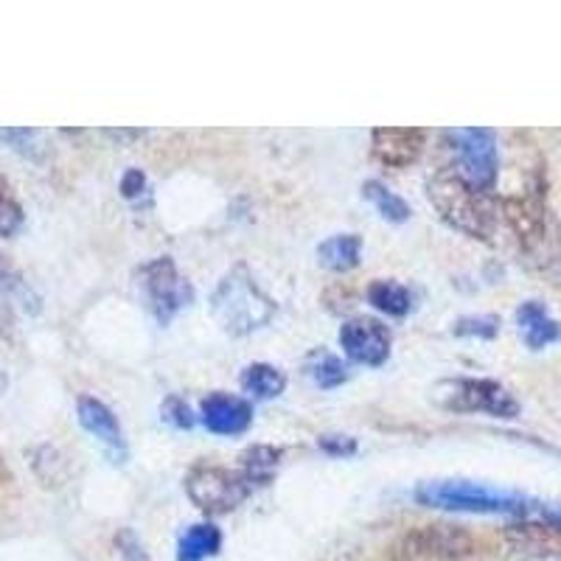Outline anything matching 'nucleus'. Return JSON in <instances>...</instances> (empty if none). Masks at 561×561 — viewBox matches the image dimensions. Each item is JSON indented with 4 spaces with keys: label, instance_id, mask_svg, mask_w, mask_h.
Masks as SVG:
<instances>
[{
    "label": "nucleus",
    "instance_id": "obj_17",
    "mask_svg": "<svg viewBox=\"0 0 561 561\" xmlns=\"http://www.w3.org/2000/svg\"><path fill=\"white\" fill-rule=\"evenodd\" d=\"M503 208H505V219H508V225L517 230V237L523 239L528 248L534 242H542L545 219L539 205L530 203V199H505Z\"/></svg>",
    "mask_w": 561,
    "mask_h": 561
},
{
    "label": "nucleus",
    "instance_id": "obj_2",
    "mask_svg": "<svg viewBox=\"0 0 561 561\" xmlns=\"http://www.w3.org/2000/svg\"><path fill=\"white\" fill-rule=\"evenodd\" d=\"M273 314L275 300L259 287V280L244 264L230 270L210 295V318L217 320L222 332L233 334V337H248V334L259 332L273 320Z\"/></svg>",
    "mask_w": 561,
    "mask_h": 561
},
{
    "label": "nucleus",
    "instance_id": "obj_25",
    "mask_svg": "<svg viewBox=\"0 0 561 561\" xmlns=\"http://www.w3.org/2000/svg\"><path fill=\"white\" fill-rule=\"evenodd\" d=\"M160 413H163V421H169L172 427H178V430H192L194 427L192 410H188V404H185V402H180L178 396L167 399V404L160 408Z\"/></svg>",
    "mask_w": 561,
    "mask_h": 561
},
{
    "label": "nucleus",
    "instance_id": "obj_12",
    "mask_svg": "<svg viewBox=\"0 0 561 561\" xmlns=\"http://www.w3.org/2000/svg\"><path fill=\"white\" fill-rule=\"evenodd\" d=\"M199 415H203V424L208 427V433L214 435H242L253 424V408H250V402H244L239 396L222 393V390L203 399Z\"/></svg>",
    "mask_w": 561,
    "mask_h": 561
},
{
    "label": "nucleus",
    "instance_id": "obj_23",
    "mask_svg": "<svg viewBox=\"0 0 561 561\" xmlns=\"http://www.w3.org/2000/svg\"><path fill=\"white\" fill-rule=\"evenodd\" d=\"M23 222H26L23 205L18 203V197H14L12 185L7 183V178H0V239L18 237Z\"/></svg>",
    "mask_w": 561,
    "mask_h": 561
},
{
    "label": "nucleus",
    "instance_id": "obj_26",
    "mask_svg": "<svg viewBox=\"0 0 561 561\" xmlns=\"http://www.w3.org/2000/svg\"><path fill=\"white\" fill-rule=\"evenodd\" d=\"M318 447L325 455H332V458H351V455H357V440L348 438V435H323L318 440Z\"/></svg>",
    "mask_w": 561,
    "mask_h": 561
},
{
    "label": "nucleus",
    "instance_id": "obj_14",
    "mask_svg": "<svg viewBox=\"0 0 561 561\" xmlns=\"http://www.w3.org/2000/svg\"><path fill=\"white\" fill-rule=\"evenodd\" d=\"M517 325L525 345L534 351H542L561 340V323L539 300H525L523 307L517 309Z\"/></svg>",
    "mask_w": 561,
    "mask_h": 561
},
{
    "label": "nucleus",
    "instance_id": "obj_27",
    "mask_svg": "<svg viewBox=\"0 0 561 561\" xmlns=\"http://www.w3.org/2000/svg\"><path fill=\"white\" fill-rule=\"evenodd\" d=\"M0 140L9 144L14 152L34 154V140H37V133H34V129H0Z\"/></svg>",
    "mask_w": 561,
    "mask_h": 561
},
{
    "label": "nucleus",
    "instance_id": "obj_22",
    "mask_svg": "<svg viewBox=\"0 0 561 561\" xmlns=\"http://www.w3.org/2000/svg\"><path fill=\"white\" fill-rule=\"evenodd\" d=\"M309 379H312L318 388L332 390L340 388L343 382H348V368H345L340 357H334L329 351H320V354L312 357V363H309Z\"/></svg>",
    "mask_w": 561,
    "mask_h": 561
},
{
    "label": "nucleus",
    "instance_id": "obj_11",
    "mask_svg": "<svg viewBox=\"0 0 561 561\" xmlns=\"http://www.w3.org/2000/svg\"><path fill=\"white\" fill-rule=\"evenodd\" d=\"M424 133L419 127H379L370 133V152L388 169H408L421 158Z\"/></svg>",
    "mask_w": 561,
    "mask_h": 561
},
{
    "label": "nucleus",
    "instance_id": "obj_20",
    "mask_svg": "<svg viewBox=\"0 0 561 561\" xmlns=\"http://www.w3.org/2000/svg\"><path fill=\"white\" fill-rule=\"evenodd\" d=\"M363 197L368 199V203L377 208L379 217L388 219V222L402 225L410 219V205L404 203L399 194L390 192L388 185L379 183V180H368V183L363 185Z\"/></svg>",
    "mask_w": 561,
    "mask_h": 561
},
{
    "label": "nucleus",
    "instance_id": "obj_18",
    "mask_svg": "<svg viewBox=\"0 0 561 561\" xmlns=\"http://www.w3.org/2000/svg\"><path fill=\"white\" fill-rule=\"evenodd\" d=\"M368 304L388 318H408L413 309V295L396 280H374L368 287Z\"/></svg>",
    "mask_w": 561,
    "mask_h": 561
},
{
    "label": "nucleus",
    "instance_id": "obj_28",
    "mask_svg": "<svg viewBox=\"0 0 561 561\" xmlns=\"http://www.w3.org/2000/svg\"><path fill=\"white\" fill-rule=\"evenodd\" d=\"M23 293V278L14 273L12 264L7 262V255L0 253V295H14Z\"/></svg>",
    "mask_w": 561,
    "mask_h": 561
},
{
    "label": "nucleus",
    "instance_id": "obj_21",
    "mask_svg": "<svg viewBox=\"0 0 561 561\" xmlns=\"http://www.w3.org/2000/svg\"><path fill=\"white\" fill-rule=\"evenodd\" d=\"M239 460H242V469H239V472H242L253 485H264L273 478L275 469H278L280 449L259 444V447H250L248 453H242Z\"/></svg>",
    "mask_w": 561,
    "mask_h": 561
},
{
    "label": "nucleus",
    "instance_id": "obj_7",
    "mask_svg": "<svg viewBox=\"0 0 561 561\" xmlns=\"http://www.w3.org/2000/svg\"><path fill=\"white\" fill-rule=\"evenodd\" d=\"M478 542L460 525H421L410 530L399 545V556L408 561H463L474 556Z\"/></svg>",
    "mask_w": 561,
    "mask_h": 561
},
{
    "label": "nucleus",
    "instance_id": "obj_29",
    "mask_svg": "<svg viewBox=\"0 0 561 561\" xmlns=\"http://www.w3.org/2000/svg\"><path fill=\"white\" fill-rule=\"evenodd\" d=\"M144 192H147V174L140 169H129L122 178V194L127 199H138Z\"/></svg>",
    "mask_w": 561,
    "mask_h": 561
},
{
    "label": "nucleus",
    "instance_id": "obj_15",
    "mask_svg": "<svg viewBox=\"0 0 561 561\" xmlns=\"http://www.w3.org/2000/svg\"><path fill=\"white\" fill-rule=\"evenodd\" d=\"M363 255V239L357 233H337L329 237L318 248V262L320 267L332 270V273H348L359 264Z\"/></svg>",
    "mask_w": 561,
    "mask_h": 561
},
{
    "label": "nucleus",
    "instance_id": "obj_5",
    "mask_svg": "<svg viewBox=\"0 0 561 561\" xmlns=\"http://www.w3.org/2000/svg\"><path fill=\"white\" fill-rule=\"evenodd\" d=\"M253 483L242 472H230L225 466L197 463L185 474V494L205 514H230L250 497Z\"/></svg>",
    "mask_w": 561,
    "mask_h": 561
},
{
    "label": "nucleus",
    "instance_id": "obj_13",
    "mask_svg": "<svg viewBox=\"0 0 561 561\" xmlns=\"http://www.w3.org/2000/svg\"><path fill=\"white\" fill-rule=\"evenodd\" d=\"M505 542L523 556H561V525L542 517H528L505 528Z\"/></svg>",
    "mask_w": 561,
    "mask_h": 561
},
{
    "label": "nucleus",
    "instance_id": "obj_19",
    "mask_svg": "<svg viewBox=\"0 0 561 561\" xmlns=\"http://www.w3.org/2000/svg\"><path fill=\"white\" fill-rule=\"evenodd\" d=\"M242 390L253 399H275L287 388V377L280 374L275 365L267 363H253L242 370Z\"/></svg>",
    "mask_w": 561,
    "mask_h": 561
},
{
    "label": "nucleus",
    "instance_id": "obj_8",
    "mask_svg": "<svg viewBox=\"0 0 561 561\" xmlns=\"http://www.w3.org/2000/svg\"><path fill=\"white\" fill-rule=\"evenodd\" d=\"M140 278H144L140 280V287H144V293H147L149 309H152V314L160 320V323H169L180 309L192 304L194 298L192 284L178 273L174 262L172 259H167V255L149 262L147 267L140 270Z\"/></svg>",
    "mask_w": 561,
    "mask_h": 561
},
{
    "label": "nucleus",
    "instance_id": "obj_10",
    "mask_svg": "<svg viewBox=\"0 0 561 561\" xmlns=\"http://www.w3.org/2000/svg\"><path fill=\"white\" fill-rule=\"evenodd\" d=\"M77 415L79 424L107 449L110 458L115 463H124V458H127V440H124V430L113 410L102 399H96V396H79Z\"/></svg>",
    "mask_w": 561,
    "mask_h": 561
},
{
    "label": "nucleus",
    "instance_id": "obj_4",
    "mask_svg": "<svg viewBox=\"0 0 561 561\" xmlns=\"http://www.w3.org/2000/svg\"><path fill=\"white\" fill-rule=\"evenodd\" d=\"M444 138H447V147L455 158V163L449 169L458 178H463L469 185L480 188V192H494L500 172L497 135H494V129L458 127L449 129Z\"/></svg>",
    "mask_w": 561,
    "mask_h": 561
},
{
    "label": "nucleus",
    "instance_id": "obj_6",
    "mask_svg": "<svg viewBox=\"0 0 561 561\" xmlns=\"http://www.w3.org/2000/svg\"><path fill=\"white\" fill-rule=\"evenodd\" d=\"M438 402L458 413H489L494 419H517L519 402L494 379H453L438 388Z\"/></svg>",
    "mask_w": 561,
    "mask_h": 561
},
{
    "label": "nucleus",
    "instance_id": "obj_3",
    "mask_svg": "<svg viewBox=\"0 0 561 561\" xmlns=\"http://www.w3.org/2000/svg\"><path fill=\"white\" fill-rule=\"evenodd\" d=\"M415 500L430 508L447 511H472V514H514V517L528 519L534 514L536 503L519 494H505V491L489 489L483 483H469V480H433L415 491Z\"/></svg>",
    "mask_w": 561,
    "mask_h": 561
},
{
    "label": "nucleus",
    "instance_id": "obj_9",
    "mask_svg": "<svg viewBox=\"0 0 561 561\" xmlns=\"http://www.w3.org/2000/svg\"><path fill=\"white\" fill-rule=\"evenodd\" d=\"M390 329L374 318H354L343 323L340 329V345H343L345 357L357 365L379 368L390 357Z\"/></svg>",
    "mask_w": 561,
    "mask_h": 561
},
{
    "label": "nucleus",
    "instance_id": "obj_1",
    "mask_svg": "<svg viewBox=\"0 0 561 561\" xmlns=\"http://www.w3.org/2000/svg\"><path fill=\"white\" fill-rule=\"evenodd\" d=\"M427 197L449 228L463 237L489 242L497 225V205L491 194L466 183L453 169H438L427 178Z\"/></svg>",
    "mask_w": 561,
    "mask_h": 561
},
{
    "label": "nucleus",
    "instance_id": "obj_24",
    "mask_svg": "<svg viewBox=\"0 0 561 561\" xmlns=\"http://www.w3.org/2000/svg\"><path fill=\"white\" fill-rule=\"evenodd\" d=\"M458 337H480L491 340L500 332V318L494 314H480V318H460L453 329Z\"/></svg>",
    "mask_w": 561,
    "mask_h": 561
},
{
    "label": "nucleus",
    "instance_id": "obj_16",
    "mask_svg": "<svg viewBox=\"0 0 561 561\" xmlns=\"http://www.w3.org/2000/svg\"><path fill=\"white\" fill-rule=\"evenodd\" d=\"M222 550V530L210 523L192 525L180 536L178 542V561H205Z\"/></svg>",
    "mask_w": 561,
    "mask_h": 561
}]
</instances>
